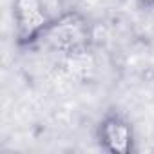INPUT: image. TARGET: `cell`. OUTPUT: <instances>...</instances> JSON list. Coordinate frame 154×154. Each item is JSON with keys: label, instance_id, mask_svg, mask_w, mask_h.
<instances>
[{"label": "cell", "instance_id": "obj_4", "mask_svg": "<svg viewBox=\"0 0 154 154\" xmlns=\"http://www.w3.org/2000/svg\"><path fill=\"white\" fill-rule=\"evenodd\" d=\"M138 2L143 6V8H149V9H154V0H138Z\"/></svg>", "mask_w": 154, "mask_h": 154}, {"label": "cell", "instance_id": "obj_1", "mask_svg": "<svg viewBox=\"0 0 154 154\" xmlns=\"http://www.w3.org/2000/svg\"><path fill=\"white\" fill-rule=\"evenodd\" d=\"M94 40L93 24L78 11H63L49 22L36 45L65 58L85 56Z\"/></svg>", "mask_w": 154, "mask_h": 154}, {"label": "cell", "instance_id": "obj_3", "mask_svg": "<svg viewBox=\"0 0 154 154\" xmlns=\"http://www.w3.org/2000/svg\"><path fill=\"white\" fill-rule=\"evenodd\" d=\"M96 141L111 154H131L136 145L134 127L120 111H107L96 125Z\"/></svg>", "mask_w": 154, "mask_h": 154}, {"label": "cell", "instance_id": "obj_2", "mask_svg": "<svg viewBox=\"0 0 154 154\" xmlns=\"http://www.w3.org/2000/svg\"><path fill=\"white\" fill-rule=\"evenodd\" d=\"M15 38L20 47H33L38 44L44 29L53 20L45 0H13Z\"/></svg>", "mask_w": 154, "mask_h": 154}]
</instances>
